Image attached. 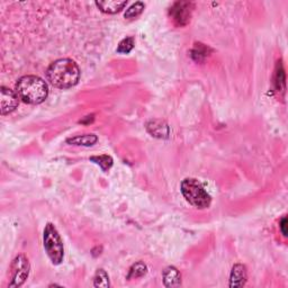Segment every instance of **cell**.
Returning <instances> with one entry per match:
<instances>
[{
    "label": "cell",
    "mask_w": 288,
    "mask_h": 288,
    "mask_svg": "<svg viewBox=\"0 0 288 288\" xmlns=\"http://www.w3.org/2000/svg\"><path fill=\"white\" fill-rule=\"evenodd\" d=\"M46 79L53 87L69 89L76 86L80 79V69L71 59H59L50 64L46 70Z\"/></svg>",
    "instance_id": "obj_1"
},
{
    "label": "cell",
    "mask_w": 288,
    "mask_h": 288,
    "mask_svg": "<svg viewBox=\"0 0 288 288\" xmlns=\"http://www.w3.org/2000/svg\"><path fill=\"white\" fill-rule=\"evenodd\" d=\"M16 94L26 104L38 105L48 96L47 83L36 76H24L16 83Z\"/></svg>",
    "instance_id": "obj_2"
},
{
    "label": "cell",
    "mask_w": 288,
    "mask_h": 288,
    "mask_svg": "<svg viewBox=\"0 0 288 288\" xmlns=\"http://www.w3.org/2000/svg\"><path fill=\"white\" fill-rule=\"evenodd\" d=\"M180 190L190 205L196 208H207L211 205L212 198L203 185L197 179L186 178L180 185Z\"/></svg>",
    "instance_id": "obj_3"
},
{
    "label": "cell",
    "mask_w": 288,
    "mask_h": 288,
    "mask_svg": "<svg viewBox=\"0 0 288 288\" xmlns=\"http://www.w3.org/2000/svg\"><path fill=\"white\" fill-rule=\"evenodd\" d=\"M43 246L46 255L53 265H60L63 261L64 248L63 242L52 223H47L43 233Z\"/></svg>",
    "instance_id": "obj_4"
},
{
    "label": "cell",
    "mask_w": 288,
    "mask_h": 288,
    "mask_svg": "<svg viewBox=\"0 0 288 288\" xmlns=\"http://www.w3.org/2000/svg\"><path fill=\"white\" fill-rule=\"evenodd\" d=\"M30 266L28 259L25 256L19 255L14 259L10 267L11 281L9 283V287H20L28 278Z\"/></svg>",
    "instance_id": "obj_5"
},
{
    "label": "cell",
    "mask_w": 288,
    "mask_h": 288,
    "mask_svg": "<svg viewBox=\"0 0 288 288\" xmlns=\"http://www.w3.org/2000/svg\"><path fill=\"white\" fill-rule=\"evenodd\" d=\"M193 11V3L188 1L175 2L170 8V16L175 23L179 26L187 25L190 21Z\"/></svg>",
    "instance_id": "obj_6"
},
{
    "label": "cell",
    "mask_w": 288,
    "mask_h": 288,
    "mask_svg": "<svg viewBox=\"0 0 288 288\" xmlns=\"http://www.w3.org/2000/svg\"><path fill=\"white\" fill-rule=\"evenodd\" d=\"M0 94H1V99H0V110H1V115H7L14 112L19 103L18 95L6 87H1Z\"/></svg>",
    "instance_id": "obj_7"
},
{
    "label": "cell",
    "mask_w": 288,
    "mask_h": 288,
    "mask_svg": "<svg viewBox=\"0 0 288 288\" xmlns=\"http://www.w3.org/2000/svg\"><path fill=\"white\" fill-rule=\"evenodd\" d=\"M248 278L246 266L234 265L230 275V287H242L246 285Z\"/></svg>",
    "instance_id": "obj_8"
},
{
    "label": "cell",
    "mask_w": 288,
    "mask_h": 288,
    "mask_svg": "<svg viewBox=\"0 0 288 288\" xmlns=\"http://www.w3.org/2000/svg\"><path fill=\"white\" fill-rule=\"evenodd\" d=\"M162 278L166 287H179L181 285V275L174 266H169L163 270Z\"/></svg>",
    "instance_id": "obj_9"
},
{
    "label": "cell",
    "mask_w": 288,
    "mask_h": 288,
    "mask_svg": "<svg viewBox=\"0 0 288 288\" xmlns=\"http://www.w3.org/2000/svg\"><path fill=\"white\" fill-rule=\"evenodd\" d=\"M127 5V1H116V0H108V1H96V6L105 14H116L121 11Z\"/></svg>",
    "instance_id": "obj_10"
},
{
    "label": "cell",
    "mask_w": 288,
    "mask_h": 288,
    "mask_svg": "<svg viewBox=\"0 0 288 288\" xmlns=\"http://www.w3.org/2000/svg\"><path fill=\"white\" fill-rule=\"evenodd\" d=\"M148 131L151 133L152 136L156 137H168L169 136V126L165 122L161 121H150L147 125Z\"/></svg>",
    "instance_id": "obj_11"
},
{
    "label": "cell",
    "mask_w": 288,
    "mask_h": 288,
    "mask_svg": "<svg viewBox=\"0 0 288 288\" xmlns=\"http://www.w3.org/2000/svg\"><path fill=\"white\" fill-rule=\"evenodd\" d=\"M98 141V137L95 134H83L74 137H70L66 140V143L71 145H78V147H92Z\"/></svg>",
    "instance_id": "obj_12"
},
{
    "label": "cell",
    "mask_w": 288,
    "mask_h": 288,
    "mask_svg": "<svg viewBox=\"0 0 288 288\" xmlns=\"http://www.w3.org/2000/svg\"><path fill=\"white\" fill-rule=\"evenodd\" d=\"M90 160L94 163H96V165H98L103 171L109 170L110 168H112V166H113V159H112V157L107 156V154H103V156L91 157Z\"/></svg>",
    "instance_id": "obj_13"
},
{
    "label": "cell",
    "mask_w": 288,
    "mask_h": 288,
    "mask_svg": "<svg viewBox=\"0 0 288 288\" xmlns=\"http://www.w3.org/2000/svg\"><path fill=\"white\" fill-rule=\"evenodd\" d=\"M147 274V266L143 263H136L131 267L127 275V279H136Z\"/></svg>",
    "instance_id": "obj_14"
},
{
    "label": "cell",
    "mask_w": 288,
    "mask_h": 288,
    "mask_svg": "<svg viewBox=\"0 0 288 288\" xmlns=\"http://www.w3.org/2000/svg\"><path fill=\"white\" fill-rule=\"evenodd\" d=\"M94 286L95 287H109V277L108 274L104 269H98L94 277Z\"/></svg>",
    "instance_id": "obj_15"
},
{
    "label": "cell",
    "mask_w": 288,
    "mask_h": 288,
    "mask_svg": "<svg viewBox=\"0 0 288 288\" xmlns=\"http://www.w3.org/2000/svg\"><path fill=\"white\" fill-rule=\"evenodd\" d=\"M143 10H144V3L141 2V1H137L127 8L124 16H125V18H127V19L136 18L137 16H140L142 14V11Z\"/></svg>",
    "instance_id": "obj_16"
},
{
    "label": "cell",
    "mask_w": 288,
    "mask_h": 288,
    "mask_svg": "<svg viewBox=\"0 0 288 288\" xmlns=\"http://www.w3.org/2000/svg\"><path fill=\"white\" fill-rule=\"evenodd\" d=\"M133 47H134V38L130 36L119 42L116 51L119 54H128L133 50Z\"/></svg>",
    "instance_id": "obj_17"
},
{
    "label": "cell",
    "mask_w": 288,
    "mask_h": 288,
    "mask_svg": "<svg viewBox=\"0 0 288 288\" xmlns=\"http://www.w3.org/2000/svg\"><path fill=\"white\" fill-rule=\"evenodd\" d=\"M207 51H208V47L204 46L203 44L199 43V44H196V46H195V48L192 52V55L196 61H202L207 56Z\"/></svg>",
    "instance_id": "obj_18"
},
{
    "label": "cell",
    "mask_w": 288,
    "mask_h": 288,
    "mask_svg": "<svg viewBox=\"0 0 288 288\" xmlns=\"http://www.w3.org/2000/svg\"><path fill=\"white\" fill-rule=\"evenodd\" d=\"M278 70L276 71V87L278 90H281V83L283 87L285 86V73H284V69L282 64H278Z\"/></svg>",
    "instance_id": "obj_19"
},
{
    "label": "cell",
    "mask_w": 288,
    "mask_h": 288,
    "mask_svg": "<svg viewBox=\"0 0 288 288\" xmlns=\"http://www.w3.org/2000/svg\"><path fill=\"white\" fill-rule=\"evenodd\" d=\"M279 228H281V231L283 233V236L284 237H287V219L286 218H283L282 221H281V223H279Z\"/></svg>",
    "instance_id": "obj_20"
}]
</instances>
